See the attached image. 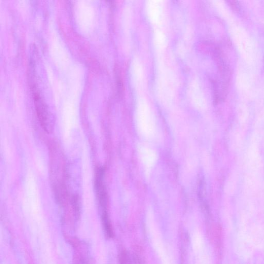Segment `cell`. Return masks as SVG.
I'll return each instance as SVG.
<instances>
[{
  "label": "cell",
  "mask_w": 264,
  "mask_h": 264,
  "mask_svg": "<svg viewBox=\"0 0 264 264\" xmlns=\"http://www.w3.org/2000/svg\"><path fill=\"white\" fill-rule=\"evenodd\" d=\"M34 98L36 107L37 115L43 129L47 132H49L51 128L49 124L48 115L45 105L37 92H34Z\"/></svg>",
  "instance_id": "1"
},
{
  "label": "cell",
  "mask_w": 264,
  "mask_h": 264,
  "mask_svg": "<svg viewBox=\"0 0 264 264\" xmlns=\"http://www.w3.org/2000/svg\"><path fill=\"white\" fill-rule=\"evenodd\" d=\"M102 221L105 233H106L108 237H113L114 234L112 226L109 220L107 211L106 212H103L102 213Z\"/></svg>",
  "instance_id": "2"
},
{
  "label": "cell",
  "mask_w": 264,
  "mask_h": 264,
  "mask_svg": "<svg viewBox=\"0 0 264 264\" xmlns=\"http://www.w3.org/2000/svg\"><path fill=\"white\" fill-rule=\"evenodd\" d=\"M120 264H125L127 261V254L125 251H122L120 255Z\"/></svg>",
  "instance_id": "3"
}]
</instances>
